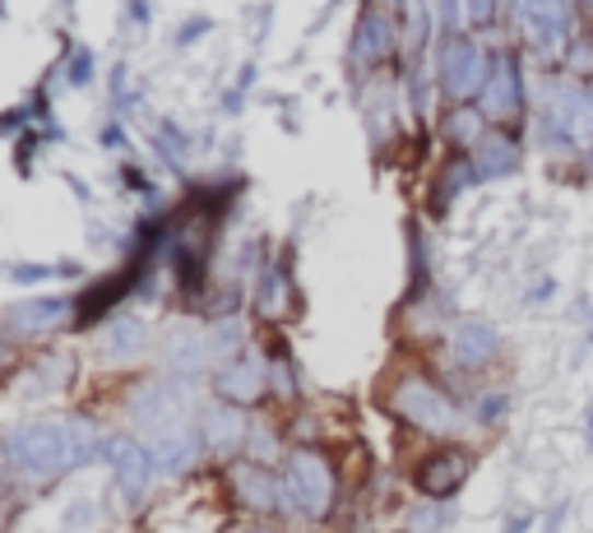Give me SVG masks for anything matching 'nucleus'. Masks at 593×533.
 <instances>
[{"label": "nucleus", "instance_id": "nucleus-37", "mask_svg": "<svg viewBox=\"0 0 593 533\" xmlns=\"http://www.w3.org/2000/svg\"><path fill=\"white\" fill-rule=\"evenodd\" d=\"M533 520H538L533 510H520V515H510V520H505V533H528V529H533Z\"/></svg>", "mask_w": 593, "mask_h": 533}, {"label": "nucleus", "instance_id": "nucleus-19", "mask_svg": "<svg viewBox=\"0 0 593 533\" xmlns=\"http://www.w3.org/2000/svg\"><path fill=\"white\" fill-rule=\"evenodd\" d=\"M232 487L242 491V501H246L251 510H279V506H283V478H274V473L255 468V464L236 468V473H232Z\"/></svg>", "mask_w": 593, "mask_h": 533}, {"label": "nucleus", "instance_id": "nucleus-32", "mask_svg": "<svg viewBox=\"0 0 593 533\" xmlns=\"http://www.w3.org/2000/svg\"><path fill=\"white\" fill-rule=\"evenodd\" d=\"M505 0H464V24L468 28H491L501 19Z\"/></svg>", "mask_w": 593, "mask_h": 533}, {"label": "nucleus", "instance_id": "nucleus-28", "mask_svg": "<svg viewBox=\"0 0 593 533\" xmlns=\"http://www.w3.org/2000/svg\"><path fill=\"white\" fill-rule=\"evenodd\" d=\"M445 520H450V510H445V501H418L408 510V533H441L445 529Z\"/></svg>", "mask_w": 593, "mask_h": 533}, {"label": "nucleus", "instance_id": "nucleus-27", "mask_svg": "<svg viewBox=\"0 0 593 533\" xmlns=\"http://www.w3.org/2000/svg\"><path fill=\"white\" fill-rule=\"evenodd\" d=\"M566 70L570 79H584V84H593V28H575L566 43Z\"/></svg>", "mask_w": 593, "mask_h": 533}, {"label": "nucleus", "instance_id": "nucleus-39", "mask_svg": "<svg viewBox=\"0 0 593 533\" xmlns=\"http://www.w3.org/2000/svg\"><path fill=\"white\" fill-rule=\"evenodd\" d=\"M149 0H130V19H135V24H149Z\"/></svg>", "mask_w": 593, "mask_h": 533}, {"label": "nucleus", "instance_id": "nucleus-14", "mask_svg": "<svg viewBox=\"0 0 593 533\" xmlns=\"http://www.w3.org/2000/svg\"><path fill=\"white\" fill-rule=\"evenodd\" d=\"M394 43H399V33H394L389 14L367 5L358 14V28H352V51L348 56H352V66H358V70H371V66H381L385 56L394 51Z\"/></svg>", "mask_w": 593, "mask_h": 533}, {"label": "nucleus", "instance_id": "nucleus-5", "mask_svg": "<svg viewBox=\"0 0 593 533\" xmlns=\"http://www.w3.org/2000/svg\"><path fill=\"white\" fill-rule=\"evenodd\" d=\"M478 107L491 126H515L528 112V89H524V70L515 51H497L491 56V74L487 89L478 93Z\"/></svg>", "mask_w": 593, "mask_h": 533}, {"label": "nucleus", "instance_id": "nucleus-6", "mask_svg": "<svg viewBox=\"0 0 593 533\" xmlns=\"http://www.w3.org/2000/svg\"><path fill=\"white\" fill-rule=\"evenodd\" d=\"M468 473H473V450L468 445H441L412 468V487H418L427 501H450L454 491L468 483Z\"/></svg>", "mask_w": 593, "mask_h": 533}, {"label": "nucleus", "instance_id": "nucleus-40", "mask_svg": "<svg viewBox=\"0 0 593 533\" xmlns=\"http://www.w3.org/2000/svg\"><path fill=\"white\" fill-rule=\"evenodd\" d=\"M533 5H538V0H510V14H515V19H524Z\"/></svg>", "mask_w": 593, "mask_h": 533}, {"label": "nucleus", "instance_id": "nucleus-23", "mask_svg": "<svg viewBox=\"0 0 593 533\" xmlns=\"http://www.w3.org/2000/svg\"><path fill=\"white\" fill-rule=\"evenodd\" d=\"M487 130H491V121L482 116L478 103H454V112L445 116V135H450V144H454V149H473Z\"/></svg>", "mask_w": 593, "mask_h": 533}, {"label": "nucleus", "instance_id": "nucleus-36", "mask_svg": "<svg viewBox=\"0 0 593 533\" xmlns=\"http://www.w3.org/2000/svg\"><path fill=\"white\" fill-rule=\"evenodd\" d=\"M97 140H103V149H126V130H121V121L103 126V135H97Z\"/></svg>", "mask_w": 593, "mask_h": 533}, {"label": "nucleus", "instance_id": "nucleus-12", "mask_svg": "<svg viewBox=\"0 0 593 533\" xmlns=\"http://www.w3.org/2000/svg\"><path fill=\"white\" fill-rule=\"evenodd\" d=\"M144 260H153V255H135V260H130L126 269H116V274H107V279H97V283L84 292V298L74 302V306H79L74 325H93V321H103V315H107L112 306H121V302L130 298V288L140 283Z\"/></svg>", "mask_w": 593, "mask_h": 533}, {"label": "nucleus", "instance_id": "nucleus-2", "mask_svg": "<svg viewBox=\"0 0 593 533\" xmlns=\"http://www.w3.org/2000/svg\"><path fill=\"white\" fill-rule=\"evenodd\" d=\"M10 464L33 483H51L61 468H70V445H66V422H24L5 437Z\"/></svg>", "mask_w": 593, "mask_h": 533}, {"label": "nucleus", "instance_id": "nucleus-13", "mask_svg": "<svg viewBox=\"0 0 593 533\" xmlns=\"http://www.w3.org/2000/svg\"><path fill=\"white\" fill-rule=\"evenodd\" d=\"M70 311H74V302L66 292H37V298H24L5 311V329L10 334H47L56 325H66Z\"/></svg>", "mask_w": 593, "mask_h": 533}, {"label": "nucleus", "instance_id": "nucleus-35", "mask_svg": "<svg viewBox=\"0 0 593 533\" xmlns=\"http://www.w3.org/2000/svg\"><path fill=\"white\" fill-rule=\"evenodd\" d=\"M209 33H213V19H209V14H195L190 24L176 28V47L186 51V47H195V43H200V37H209Z\"/></svg>", "mask_w": 593, "mask_h": 533}, {"label": "nucleus", "instance_id": "nucleus-7", "mask_svg": "<svg viewBox=\"0 0 593 533\" xmlns=\"http://www.w3.org/2000/svg\"><path fill=\"white\" fill-rule=\"evenodd\" d=\"M543 112H551L557 121L575 135V144L589 149L593 144V84L584 79H551L547 97H543Z\"/></svg>", "mask_w": 593, "mask_h": 533}, {"label": "nucleus", "instance_id": "nucleus-17", "mask_svg": "<svg viewBox=\"0 0 593 533\" xmlns=\"http://www.w3.org/2000/svg\"><path fill=\"white\" fill-rule=\"evenodd\" d=\"M200 431H205V450H209V455L232 460L236 450L246 445V418H242V408H236V404L209 408L205 418H200Z\"/></svg>", "mask_w": 593, "mask_h": 533}, {"label": "nucleus", "instance_id": "nucleus-42", "mask_svg": "<svg viewBox=\"0 0 593 533\" xmlns=\"http://www.w3.org/2000/svg\"><path fill=\"white\" fill-rule=\"evenodd\" d=\"M561 520H566V506H557V510H551V520H547V533H557V529H561Z\"/></svg>", "mask_w": 593, "mask_h": 533}, {"label": "nucleus", "instance_id": "nucleus-31", "mask_svg": "<svg viewBox=\"0 0 593 533\" xmlns=\"http://www.w3.org/2000/svg\"><path fill=\"white\" fill-rule=\"evenodd\" d=\"M66 79H70L74 89H89V84H93V51H89L84 43L70 47V56H66Z\"/></svg>", "mask_w": 593, "mask_h": 533}, {"label": "nucleus", "instance_id": "nucleus-25", "mask_svg": "<svg viewBox=\"0 0 593 533\" xmlns=\"http://www.w3.org/2000/svg\"><path fill=\"white\" fill-rule=\"evenodd\" d=\"M399 28H404V47L418 56L427 51V37L437 28V14H431L427 0H399Z\"/></svg>", "mask_w": 593, "mask_h": 533}, {"label": "nucleus", "instance_id": "nucleus-4", "mask_svg": "<svg viewBox=\"0 0 593 533\" xmlns=\"http://www.w3.org/2000/svg\"><path fill=\"white\" fill-rule=\"evenodd\" d=\"M334 497H339V478H334L329 460L315 455V450H296L283 473V510H302L311 520H325L334 510Z\"/></svg>", "mask_w": 593, "mask_h": 533}, {"label": "nucleus", "instance_id": "nucleus-30", "mask_svg": "<svg viewBox=\"0 0 593 533\" xmlns=\"http://www.w3.org/2000/svg\"><path fill=\"white\" fill-rule=\"evenodd\" d=\"M505 413H510V394L505 390H487L478 399V408H473V418H478L482 427H501Z\"/></svg>", "mask_w": 593, "mask_h": 533}, {"label": "nucleus", "instance_id": "nucleus-15", "mask_svg": "<svg viewBox=\"0 0 593 533\" xmlns=\"http://www.w3.org/2000/svg\"><path fill=\"white\" fill-rule=\"evenodd\" d=\"M130 418L135 427H144L149 437H158L163 427H172L176 418H186L182 413V390L167 385V381H149L135 390V399H130Z\"/></svg>", "mask_w": 593, "mask_h": 533}, {"label": "nucleus", "instance_id": "nucleus-21", "mask_svg": "<svg viewBox=\"0 0 593 533\" xmlns=\"http://www.w3.org/2000/svg\"><path fill=\"white\" fill-rule=\"evenodd\" d=\"M209 362H213V352H209V344L200 339V334H176V339L167 344L172 381H195Z\"/></svg>", "mask_w": 593, "mask_h": 533}, {"label": "nucleus", "instance_id": "nucleus-3", "mask_svg": "<svg viewBox=\"0 0 593 533\" xmlns=\"http://www.w3.org/2000/svg\"><path fill=\"white\" fill-rule=\"evenodd\" d=\"M491 56L478 37L468 33H454L441 37V61H437V79H441V93L450 103H478V93L487 89V74H491Z\"/></svg>", "mask_w": 593, "mask_h": 533}, {"label": "nucleus", "instance_id": "nucleus-38", "mask_svg": "<svg viewBox=\"0 0 593 533\" xmlns=\"http://www.w3.org/2000/svg\"><path fill=\"white\" fill-rule=\"evenodd\" d=\"M19 126H24V112H19V107L14 112H0V130H5V135H14Z\"/></svg>", "mask_w": 593, "mask_h": 533}, {"label": "nucleus", "instance_id": "nucleus-33", "mask_svg": "<svg viewBox=\"0 0 593 533\" xmlns=\"http://www.w3.org/2000/svg\"><path fill=\"white\" fill-rule=\"evenodd\" d=\"M56 274H79V265H10L14 283H43V279H56Z\"/></svg>", "mask_w": 593, "mask_h": 533}, {"label": "nucleus", "instance_id": "nucleus-11", "mask_svg": "<svg viewBox=\"0 0 593 533\" xmlns=\"http://www.w3.org/2000/svg\"><path fill=\"white\" fill-rule=\"evenodd\" d=\"M116 473V483H121V491L130 501H140L149 483H153V473H158V455H153V445L144 441H135V437H112L107 441V455H103Z\"/></svg>", "mask_w": 593, "mask_h": 533}, {"label": "nucleus", "instance_id": "nucleus-22", "mask_svg": "<svg viewBox=\"0 0 593 533\" xmlns=\"http://www.w3.org/2000/svg\"><path fill=\"white\" fill-rule=\"evenodd\" d=\"M107 441H112V437H103V427H97V422H89V418H70V422H66L70 468L89 464V460H97V455H107Z\"/></svg>", "mask_w": 593, "mask_h": 533}, {"label": "nucleus", "instance_id": "nucleus-24", "mask_svg": "<svg viewBox=\"0 0 593 533\" xmlns=\"http://www.w3.org/2000/svg\"><path fill=\"white\" fill-rule=\"evenodd\" d=\"M478 182V176H473V163H468V153H460V158H450L445 163V172L437 176V186H431V195H437V200H431V213H445L454 200H460L464 195V186H473Z\"/></svg>", "mask_w": 593, "mask_h": 533}, {"label": "nucleus", "instance_id": "nucleus-41", "mask_svg": "<svg viewBox=\"0 0 593 533\" xmlns=\"http://www.w3.org/2000/svg\"><path fill=\"white\" fill-rule=\"evenodd\" d=\"M14 362V344H5V339H0V371H5Z\"/></svg>", "mask_w": 593, "mask_h": 533}, {"label": "nucleus", "instance_id": "nucleus-20", "mask_svg": "<svg viewBox=\"0 0 593 533\" xmlns=\"http://www.w3.org/2000/svg\"><path fill=\"white\" fill-rule=\"evenodd\" d=\"M144 348H149V329L135 321V315H112L103 358H107V362H130V358H140Z\"/></svg>", "mask_w": 593, "mask_h": 533}, {"label": "nucleus", "instance_id": "nucleus-43", "mask_svg": "<svg viewBox=\"0 0 593 533\" xmlns=\"http://www.w3.org/2000/svg\"><path fill=\"white\" fill-rule=\"evenodd\" d=\"M584 441H589V450H593V404L584 408Z\"/></svg>", "mask_w": 593, "mask_h": 533}, {"label": "nucleus", "instance_id": "nucleus-1", "mask_svg": "<svg viewBox=\"0 0 593 533\" xmlns=\"http://www.w3.org/2000/svg\"><path fill=\"white\" fill-rule=\"evenodd\" d=\"M389 413H394L399 422L427 431V437H460L464 422H468L464 408L454 404L437 381L418 376V371L394 381V390H389Z\"/></svg>", "mask_w": 593, "mask_h": 533}, {"label": "nucleus", "instance_id": "nucleus-18", "mask_svg": "<svg viewBox=\"0 0 593 533\" xmlns=\"http://www.w3.org/2000/svg\"><path fill=\"white\" fill-rule=\"evenodd\" d=\"M219 394H223V404H255L265 394V367L255 362V358H236L219 371Z\"/></svg>", "mask_w": 593, "mask_h": 533}, {"label": "nucleus", "instance_id": "nucleus-34", "mask_svg": "<svg viewBox=\"0 0 593 533\" xmlns=\"http://www.w3.org/2000/svg\"><path fill=\"white\" fill-rule=\"evenodd\" d=\"M437 28L441 37H454L464 28V0H437Z\"/></svg>", "mask_w": 593, "mask_h": 533}, {"label": "nucleus", "instance_id": "nucleus-29", "mask_svg": "<svg viewBox=\"0 0 593 533\" xmlns=\"http://www.w3.org/2000/svg\"><path fill=\"white\" fill-rule=\"evenodd\" d=\"M209 352H213V358H228V362L242 358V325L228 321V325L213 329V334H209Z\"/></svg>", "mask_w": 593, "mask_h": 533}, {"label": "nucleus", "instance_id": "nucleus-10", "mask_svg": "<svg viewBox=\"0 0 593 533\" xmlns=\"http://www.w3.org/2000/svg\"><path fill=\"white\" fill-rule=\"evenodd\" d=\"M468 163H473V176L478 182H505L524 167V144L515 140L510 126H491L478 144L468 149Z\"/></svg>", "mask_w": 593, "mask_h": 533}, {"label": "nucleus", "instance_id": "nucleus-44", "mask_svg": "<svg viewBox=\"0 0 593 533\" xmlns=\"http://www.w3.org/2000/svg\"><path fill=\"white\" fill-rule=\"evenodd\" d=\"M584 158H589V172H593V144H589V149H584Z\"/></svg>", "mask_w": 593, "mask_h": 533}, {"label": "nucleus", "instance_id": "nucleus-26", "mask_svg": "<svg viewBox=\"0 0 593 533\" xmlns=\"http://www.w3.org/2000/svg\"><path fill=\"white\" fill-rule=\"evenodd\" d=\"M533 144H538L543 153H551V158H570L580 149L575 135H570L551 112H538V121H533Z\"/></svg>", "mask_w": 593, "mask_h": 533}, {"label": "nucleus", "instance_id": "nucleus-8", "mask_svg": "<svg viewBox=\"0 0 593 533\" xmlns=\"http://www.w3.org/2000/svg\"><path fill=\"white\" fill-rule=\"evenodd\" d=\"M524 37H528V47L538 51V56H566V43H570V33H575V0H538L524 19Z\"/></svg>", "mask_w": 593, "mask_h": 533}, {"label": "nucleus", "instance_id": "nucleus-45", "mask_svg": "<svg viewBox=\"0 0 593 533\" xmlns=\"http://www.w3.org/2000/svg\"><path fill=\"white\" fill-rule=\"evenodd\" d=\"M584 10H589V14H593V0H584Z\"/></svg>", "mask_w": 593, "mask_h": 533}, {"label": "nucleus", "instance_id": "nucleus-9", "mask_svg": "<svg viewBox=\"0 0 593 533\" xmlns=\"http://www.w3.org/2000/svg\"><path fill=\"white\" fill-rule=\"evenodd\" d=\"M501 358V334L482 315H464L450 325V362L460 371H487Z\"/></svg>", "mask_w": 593, "mask_h": 533}, {"label": "nucleus", "instance_id": "nucleus-16", "mask_svg": "<svg viewBox=\"0 0 593 533\" xmlns=\"http://www.w3.org/2000/svg\"><path fill=\"white\" fill-rule=\"evenodd\" d=\"M149 445H153V455H158V468L182 473V468H190L195 460L205 455V431H200V422L176 418L172 427L158 431V437H149Z\"/></svg>", "mask_w": 593, "mask_h": 533}]
</instances>
